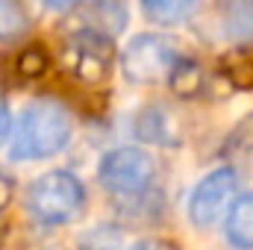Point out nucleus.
<instances>
[{
    "mask_svg": "<svg viewBox=\"0 0 253 250\" xmlns=\"http://www.w3.org/2000/svg\"><path fill=\"white\" fill-rule=\"evenodd\" d=\"M218 27L236 47H253V0H221Z\"/></svg>",
    "mask_w": 253,
    "mask_h": 250,
    "instance_id": "8",
    "label": "nucleus"
},
{
    "mask_svg": "<svg viewBox=\"0 0 253 250\" xmlns=\"http://www.w3.org/2000/svg\"><path fill=\"white\" fill-rule=\"evenodd\" d=\"M9 200H12V180L0 171V212L9 206Z\"/></svg>",
    "mask_w": 253,
    "mask_h": 250,
    "instance_id": "18",
    "label": "nucleus"
},
{
    "mask_svg": "<svg viewBox=\"0 0 253 250\" xmlns=\"http://www.w3.org/2000/svg\"><path fill=\"white\" fill-rule=\"evenodd\" d=\"M168 85H171V91L174 94H180V97H194V94H200V88H203V68L197 59H191V56H180L177 65L171 68V74H168V80H165Z\"/></svg>",
    "mask_w": 253,
    "mask_h": 250,
    "instance_id": "13",
    "label": "nucleus"
},
{
    "mask_svg": "<svg viewBox=\"0 0 253 250\" xmlns=\"http://www.w3.org/2000/svg\"><path fill=\"white\" fill-rule=\"evenodd\" d=\"M135 132H138V138L153 141V144H165V147L177 144V124H174V118L165 106L141 109L138 118H135Z\"/></svg>",
    "mask_w": 253,
    "mask_h": 250,
    "instance_id": "10",
    "label": "nucleus"
},
{
    "mask_svg": "<svg viewBox=\"0 0 253 250\" xmlns=\"http://www.w3.org/2000/svg\"><path fill=\"white\" fill-rule=\"evenodd\" d=\"M126 250H180V248L174 242H168V239H141V242L129 245Z\"/></svg>",
    "mask_w": 253,
    "mask_h": 250,
    "instance_id": "17",
    "label": "nucleus"
},
{
    "mask_svg": "<svg viewBox=\"0 0 253 250\" xmlns=\"http://www.w3.org/2000/svg\"><path fill=\"white\" fill-rule=\"evenodd\" d=\"M71 115L62 103L56 100H33L21 121L15 126L12 144H9V156L15 162H39V159H50L59 150H65V144L71 141Z\"/></svg>",
    "mask_w": 253,
    "mask_h": 250,
    "instance_id": "1",
    "label": "nucleus"
},
{
    "mask_svg": "<svg viewBox=\"0 0 253 250\" xmlns=\"http://www.w3.org/2000/svg\"><path fill=\"white\" fill-rule=\"evenodd\" d=\"M144 18L156 27H180L197 12L200 0H138Z\"/></svg>",
    "mask_w": 253,
    "mask_h": 250,
    "instance_id": "12",
    "label": "nucleus"
},
{
    "mask_svg": "<svg viewBox=\"0 0 253 250\" xmlns=\"http://www.w3.org/2000/svg\"><path fill=\"white\" fill-rule=\"evenodd\" d=\"M236 188H239V174L233 168H215L212 174H206L191 188L189 221L200 230L215 227L221 221V215H227V209L236 197Z\"/></svg>",
    "mask_w": 253,
    "mask_h": 250,
    "instance_id": "6",
    "label": "nucleus"
},
{
    "mask_svg": "<svg viewBox=\"0 0 253 250\" xmlns=\"http://www.w3.org/2000/svg\"><path fill=\"white\" fill-rule=\"evenodd\" d=\"M224 236L230 248L253 250V191L242 194L224 215Z\"/></svg>",
    "mask_w": 253,
    "mask_h": 250,
    "instance_id": "9",
    "label": "nucleus"
},
{
    "mask_svg": "<svg viewBox=\"0 0 253 250\" xmlns=\"http://www.w3.org/2000/svg\"><path fill=\"white\" fill-rule=\"evenodd\" d=\"M36 24L33 0H0V42L24 39Z\"/></svg>",
    "mask_w": 253,
    "mask_h": 250,
    "instance_id": "11",
    "label": "nucleus"
},
{
    "mask_svg": "<svg viewBox=\"0 0 253 250\" xmlns=\"http://www.w3.org/2000/svg\"><path fill=\"white\" fill-rule=\"evenodd\" d=\"M183 53L162 36H135L121 53V71L132 85H156L165 83L171 68Z\"/></svg>",
    "mask_w": 253,
    "mask_h": 250,
    "instance_id": "4",
    "label": "nucleus"
},
{
    "mask_svg": "<svg viewBox=\"0 0 253 250\" xmlns=\"http://www.w3.org/2000/svg\"><path fill=\"white\" fill-rule=\"evenodd\" d=\"M221 71L233 88H253V47H239L221 59Z\"/></svg>",
    "mask_w": 253,
    "mask_h": 250,
    "instance_id": "14",
    "label": "nucleus"
},
{
    "mask_svg": "<svg viewBox=\"0 0 253 250\" xmlns=\"http://www.w3.org/2000/svg\"><path fill=\"white\" fill-rule=\"evenodd\" d=\"M112 39L88 30H74L65 42L62 62L65 68L85 85H97L106 80L112 65Z\"/></svg>",
    "mask_w": 253,
    "mask_h": 250,
    "instance_id": "5",
    "label": "nucleus"
},
{
    "mask_svg": "<svg viewBox=\"0 0 253 250\" xmlns=\"http://www.w3.org/2000/svg\"><path fill=\"white\" fill-rule=\"evenodd\" d=\"M85 209V188L71 171H47L27 188V212L44 227H65Z\"/></svg>",
    "mask_w": 253,
    "mask_h": 250,
    "instance_id": "2",
    "label": "nucleus"
},
{
    "mask_svg": "<svg viewBox=\"0 0 253 250\" xmlns=\"http://www.w3.org/2000/svg\"><path fill=\"white\" fill-rule=\"evenodd\" d=\"M71 3H74V0H44V6H47V9H68Z\"/></svg>",
    "mask_w": 253,
    "mask_h": 250,
    "instance_id": "19",
    "label": "nucleus"
},
{
    "mask_svg": "<svg viewBox=\"0 0 253 250\" xmlns=\"http://www.w3.org/2000/svg\"><path fill=\"white\" fill-rule=\"evenodd\" d=\"M153 156L141 147H115L100 159L97 180L118 200H138L153 183Z\"/></svg>",
    "mask_w": 253,
    "mask_h": 250,
    "instance_id": "3",
    "label": "nucleus"
},
{
    "mask_svg": "<svg viewBox=\"0 0 253 250\" xmlns=\"http://www.w3.org/2000/svg\"><path fill=\"white\" fill-rule=\"evenodd\" d=\"M18 74L21 77H27V80H39V77H44L47 74V68H50V56H47V50L44 47H39V44H33V47H27V50H21L18 53Z\"/></svg>",
    "mask_w": 253,
    "mask_h": 250,
    "instance_id": "15",
    "label": "nucleus"
},
{
    "mask_svg": "<svg viewBox=\"0 0 253 250\" xmlns=\"http://www.w3.org/2000/svg\"><path fill=\"white\" fill-rule=\"evenodd\" d=\"M9 132H12V112H9V100H6V94L0 91V147L9 141Z\"/></svg>",
    "mask_w": 253,
    "mask_h": 250,
    "instance_id": "16",
    "label": "nucleus"
},
{
    "mask_svg": "<svg viewBox=\"0 0 253 250\" xmlns=\"http://www.w3.org/2000/svg\"><path fill=\"white\" fill-rule=\"evenodd\" d=\"M126 27V6L121 0H94L83 9V15L74 18V30L100 33L106 39H115Z\"/></svg>",
    "mask_w": 253,
    "mask_h": 250,
    "instance_id": "7",
    "label": "nucleus"
}]
</instances>
